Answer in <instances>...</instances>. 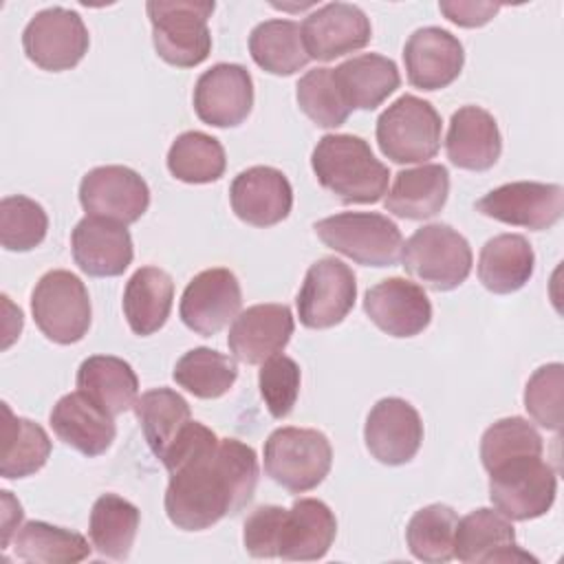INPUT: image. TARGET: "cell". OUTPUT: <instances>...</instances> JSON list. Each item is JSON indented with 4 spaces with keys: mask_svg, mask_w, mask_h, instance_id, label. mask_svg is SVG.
Returning a JSON list of instances; mask_svg holds the SVG:
<instances>
[{
    "mask_svg": "<svg viewBox=\"0 0 564 564\" xmlns=\"http://www.w3.org/2000/svg\"><path fill=\"white\" fill-rule=\"evenodd\" d=\"M370 322L390 337H414L432 322V304L423 286L405 278H386L364 295Z\"/></svg>",
    "mask_w": 564,
    "mask_h": 564,
    "instance_id": "18",
    "label": "cell"
},
{
    "mask_svg": "<svg viewBox=\"0 0 564 564\" xmlns=\"http://www.w3.org/2000/svg\"><path fill=\"white\" fill-rule=\"evenodd\" d=\"M163 467L170 474L165 513L183 531H205L242 511L256 494L260 471L253 447L218 438L198 421H192Z\"/></svg>",
    "mask_w": 564,
    "mask_h": 564,
    "instance_id": "1",
    "label": "cell"
},
{
    "mask_svg": "<svg viewBox=\"0 0 564 564\" xmlns=\"http://www.w3.org/2000/svg\"><path fill=\"white\" fill-rule=\"evenodd\" d=\"M377 143L394 163H425L441 150V115L430 101L401 95L379 115Z\"/></svg>",
    "mask_w": 564,
    "mask_h": 564,
    "instance_id": "8",
    "label": "cell"
},
{
    "mask_svg": "<svg viewBox=\"0 0 564 564\" xmlns=\"http://www.w3.org/2000/svg\"><path fill=\"white\" fill-rule=\"evenodd\" d=\"M476 212L494 220L542 231L560 223L564 214V189L557 183L516 181L487 192Z\"/></svg>",
    "mask_w": 564,
    "mask_h": 564,
    "instance_id": "13",
    "label": "cell"
},
{
    "mask_svg": "<svg viewBox=\"0 0 564 564\" xmlns=\"http://www.w3.org/2000/svg\"><path fill=\"white\" fill-rule=\"evenodd\" d=\"M311 167L319 185L346 205L377 203L388 189L390 170L355 134H324L311 154Z\"/></svg>",
    "mask_w": 564,
    "mask_h": 564,
    "instance_id": "2",
    "label": "cell"
},
{
    "mask_svg": "<svg viewBox=\"0 0 564 564\" xmlns=\"http://www.w3.org/2000/svg\"><path fill=\"white\" fill-rule=\"evenodd\" d=\"M333 77L350 110H375L401 84L397 64L379 53L355 55L333 68Z\"/></svg>",
    "mask_w": 564,
    "mask_h": 564,
    "instance_id": "29",
    "label": "cell"
},
{
    "mask_svg": "<svg viewBox=\"0 0 564 564\" xmlns=\"http://www.w3.org/2000/svg\"><path fill=\"white\" fill-rule=\"evenodd\" d=\"M90 35L77 11L48 7L35 13L22 31L26 57L42 70L59 73L77 66L88 53Z\"/></svg>",
    "mask_w": 564,
    "mask_h": 564,
    "instance_id": "10",
    "label": "cell"
},
{
    "mask_svg": "<svg viewBox=\"0 0 564 564\" xmlns=\"http://www.w3.org/2000/svg\"><path fill=\"white\" fill-rule=\"evenodd\" d=\"M357 300V280L352 269L333 258L315 260L297 293V317L306 328L322 330L337 326L352 311Z\"/></svg>",
    "mask_w": 564,
    "mask_h": 564,
    "instance_id": "11",
    "label": "cell"
},
{
    "mask_svg": "<svg viewBox=\"0 0 564 564\" xmlns=\"http://www.w3.org/2000/svg\"><path fill=\"white\" fill-rule=\"evenodd\" d=\"M449 194V172L441 163H423L401 170L383 200V207L408 220H425L436 216Z\"/></svg>",
    "mask_w": 564,
    "mask_h": 564,
    "instance_id": "27",
    "label": "cell"
},
{
    "mask_svg": "<svg viewBox=\"0 0 564 564\" xmlns=\"http://www.w3.org/2000/svg\"><path fill=\"white\" fill-rule=\"evenodd\" d=\"M542 452L544 443L540 432L522 416H507L496 421L485 430L480 438V460L487 471L509 458L524 454L542 456Z\"/></svg>",
    "mask_w": 564,
    "mask_h": 564,
    "instance_id": "42",
    "label": "cell"
},
{
    "mask_svg": "<svg viewBox=\"0 0 564 564\" xmlns=\"http://www.w3.org/2000/svg\"><path fill=\"white\" fill-rule=\"evenodd\" d=\"M302 372L295 359L286 355H275L260 364L258 388L264 405L273 419H284L293 412L300 394Z\"/></svg>",
    "mask_w": 564,
    "mask_h": 564,
    "instance_id": "44",
    "label": "cell"
},
{
    "mask_svg": "<svg viewBox=\"0 0 564 564\" xmlns=\"http://www.w3.org/2000/svg\"><path fill=\"white\" fill-rule=\"evenodd\" d=\"M405 271L432 291L460 286L474 264L471 247L463 234L443 223L423 225L401 247Z\"/></svg>",
    "mask_w": 564,
    "mask_h": 564,
    "instance_id": "6",
    "label": "cell"
},
{
    "mask_svg": "<svg viewBox=\"0 0 564 564\" xmlns=\"http://www.w3.org/2000/svg\"><path fill=\"white\" fill-rule=\"evenodd\" d=\"M535 269V253L520 234L489 238L478 256V280L496 295L520 291Z\"/></svg>",
    "mask_w": 564,
    "mask_h": 564,
    "instance_id": "30",
    "label": "cell"
},
{
    "mask_svg": "<svg viewBox=\"0 0 564 564\" xmlns=\"http://www.w3.org/2000/svg\"><path fill=\"white\" fill-rule=\"evenodd\" d=\"M48 421L62 443L88 458L104 454L117 434L112 416L79 390L64 394L53 405Z\"/></svg>",
    "mask_w": 564,
    "mask_h": 564,
    "instance_id": "26",
    "label": "cell"
},
{
    "mask_svg": "<svg viewBox=\"0 0 564 564\" xmlns=\"http://www.w3.org/2000/svg\"><path fill=\"white\" fill-rule=\"evenodd\" d=\"M172 302V275L159 267H141L128 280L121 306L130 330L139 337H148L167 322Z\"/></svg>",
    "mask_w": 564,
    "mask_h": 564,
    "instance_id": "31",
    "label": "cell"
},
{
    "mask_svg": "<svg viewBox=\"0 0 564 564\" xmlns=\"http://www.w3.org/2000/svg\"><path fill=\"white\" fill-rule=\"evenodd\" d=\"M225 167L227 159L223 143L200 130L178 134L167 150V170L183 183H214L225 174Z\"/></svg>",
    "mask_w": 564,
    "mask_h": 564,
    "instance_id": "37",
    "label": "cell"
},
{
    "mask_svg": "<svg viewBox=\"0 0 564 564\" xmlns=\"http://www.w3.org/2000/svg\"><path fill=\"white\" fill-rule=\"evenodd\" d=\"M308 59L330 62L364 48L372 37L370 18L357 4L328 2L308 13L300 26Z\"/></svg>",
    "mask_w": 564,
    "mask_h": 564,
    "instance_id": "15",
    "label": "cell"
},
{
    "mask_svg": "<svg viewBox=\"0 0 564 564\" xmlns=\"http://www.w3.org/2000/svg\"><path fill=\"white\" fill-rule=\"evenodd\" d=\"M447 159L469 172H485L496 165L502 152V137L491 112L480 106L458 108L445 137Z\"/></svg>",
    "mask_w": 564,
    "mask_h": 564,
    "instance_id": "25",
    "label": "cell"
},
{
    "mask_svg": "<svg viewBox=\"0 0 564 564\" xmlns=\"http://www.w3.org/2000/svg\"><path fill=\"white\" fill-rule=\"evenodd\" d=\"M364 441L383 465L410 463L423 443V421L412 403L399 397L379 399L366 419Z\"/></svg>",
    "mask_w": 564,
    "mask_h": 564,
    "instance_id": "17",
    "label": "cell"
},
{
    "mask_svg": "<svg viewBox=\"0 0 564 564\" xmlns=\"http://www.w3.org/2000/svg\"><path fill=\"white\" fill-rule=\"evenodd\" d=\"M139 522L141 513L130 500L117 494H104L93 505L88 535L99 555L126 560L134 544Z\"/></svg>",
    "mask_w": 564,
    "mask_h": 564,
    "instance_id": "35",
    "label": "cell"
},
{
    "mask_svg": "<svg viewBox=\"0 0 564 564\" xmlns=\"http://www.w3.org/2000/svg\"><path fill=\"white\" fill-rule=\"evenodd\" d=\"M79 203L86 216L132 225L148 212L150 187L141 174L126 165H101L84 174Z\"/></svg>",
    "mask_w": 564,
    "mask_h": 564,
    "instance_id": "12",
    "label": "cell"
},
{
    "mask_svg": "<svg viewBox=\"0 0 564 564\" xmlns=\"http://www.w3.org/2000/svg\"><path fill=\"white\" fill-rule=\"evenodd\" d=\"M489 474V500L509 520H533L544 516L557 494V474L542 456L524 454L509 458Z\"/></svg>",
    "mask_w": 564,
    "mask_h": 564,
    "instance_id": "7",
    "label": "cell"
},
{
    "mask_svg": "<svg viewBox=\"0 0 564 564\" xmlns=\"http://www.w3.org/2000/svg\"><path fill=\"white\" fill-rule=\"evenodd\" d=\"M2 412L0 476L7 480L33 476L51 456V438L42 425L33 423L31 419L15 416L7 403H2Z\"/></svg>",
    "mask_w": 564,
    "mask_h": 564,
    "instance_id": "33",
    "label": "cell"
},
{
    "mask_svg": "<svg viewBox=\"0 0 564 564\" xmlns=\"http://www.w3.org/2000/svg\"><path fill=\"white\" fill-rule=\"evenodd\" d=\"M240 306L242 291L238 278L225 267H214L200 271L187 282L178 313L189 330L212 337L238 317Z\"/></svg>",
    "mask_w": 564,
    "mask_h": 564,
    "instance_id": "14",
    "label": "cell"
},
{
    "mask_svg": "<svg viewBox=\"0 0 564 564\" xmlns=\"http://www.w3.org/2000/svg\"><path fill=\"white\" fill-rule=\"evenodd\" d=\"M2 494V549L9 546L11 535H15L18 524L22 522V505L11 496V491H0Z\"/></svg>",
    "mask_w": 564,
    "mask_h": 564,
    "instance_id": "47",
    "label": "cell"
},
{
    "mask_svg": "<svg viewBox=\"0 0 564 564\" xmlns=\"http://www.w3.org/2000/svg\"><path fill=\"white\" fill-rule=\"evenodd\" d=\"M77 390L115 419L134 408L139 379L132 366L121 357L93 355L77 368Z\"/></svg>",
    "mask_w": 564,
    "mask_h": 564,
    "instance_id": "28",
    "label": "cell"
},
{
    "mask_svg": "<svg viewBox=\"0 0 564 564\" xmlns=\"http://www.w3.org/2000/svg\"><path fill=\"white\" fill-rule=\"evenodd\" d=\"M438 9L449 22H454L458 26H465V29H474V26L487 24L500 11V4L443 0V2H438Z\"/></svg>",
    "mask_w": 564,
    "mask_h": 564,
    "instance_id": "46",
    "label": "cell"
},
{
    "mask_svg": "<svg viewBox=\"0 0 564 564\" xmlns=\"http://www.w3.org/2000/svg\"><path fill=\"white\" fill-rule=\"evenodd\" d=\"M454 557L465 564L538 562L516 542V529L498 509H474L458 520L454 533Z\"/></svg>",
    "mask_w": 564,
    "mask_h": 564,
    "instance_id": "19",
    "label": "cell"
},
{
    "mask_svg": "<svg viewBox=\"0 0 564 564\" xmlns=\"http://www.w3.org/2000/svg\"><path fill=\"white\" fill-rule=\"evenodd\" d=\"M295 99L300 110L319 128H337L352 112L328 66L306 70L295 86Z\"/></svg>",
    "mask_w": 564,
    "mask_h": 564,
    "instance_id": "40",
    "label": "cell"
},
{
    "mask_svg": "<svg viewBox=\"0 0 564 564\" xmlns=\"http://www.w3.org/2000/svg\"><path fill=\"white\" fill-rule=\"evenodd\" d=\"M408 82L421 90H441L463 70L465 48L456 35L441 26L416 29L403 46Z\"/></svg>",
    "mask_w": 564,
    "mask_h": 564,
    "instance_id": "21",
    "label": "cell"
},
{
    "mask_svg": "<svg viewBox=\"0 0 564 564\" xmlns=\"http://www.w3.org/2000/svg\"><path fill=\"white\" fill-rule=\"evenodd\" d=\"M333 447L324 432L311 427H278L264 441L267 476L291 494L315 489L330 471Z\"/></svg>",
    "mask_w": 564,
    "mask_h": 564,
    "instance_id": "4",
    "label": "cell"
},
{
    "mask_svg": "<svg viewBox=\"0 0 564 564\" xmlns=\"http://www.w3.org/2000/svg\"><path fill=\"white\" fill-rule=\"evenodd\" d=\"M13 551L20 560L35 564H75L90 555L82 533L42 520H31L15 531Z\"/></svg>",
    "mask_w": 564,
    "mask_h": 564,
    "instance_id": "36",
    "label": "cell"
},
{
    "mask_svg": "<svg viewBox=\"0 0 564 564\" xmlns=\"http://www.w3.org/2000/svg\"><path fill=\"white\" fill-rule=\"evenodd\" d=\"M562 388L564 366L560 361L540 366L524 388V408L529 416L551 432H560L562 427Z\"/></svg>",
    "mask_w": 564,
    "mask_h": 564,
    "instance_id": "43",
    "label": "cell"
},
{
    "mask_svg": "<svg viewBox=\"0 0 564 564\" xmlns=\"http://www.w3.org/2000/svg\"><path fill=\"white\" fill-rule=\"evenodd\" d=\"M337 535V520L330 507L317 498H300L284 511L278 557L289 562L322 560Z\"/></svg>",
    "mask_w": 564,
    "mask_h": 564,
    "instance_id": "24",
    "label": "cell"
},
{
    "mask_svg": "<svg viewBox=\"0 0 564 564\" xmlns=\"http://www.w3.org/2000/svg\"><path fill=\"white\" fill-rule=\"evenodd\" d=\"M333 251L364 267H392L401 260L403 236L394 220L377 212H341L313 225Z\"/></svg>",
    "mask_w": 564,
    "mask_h": 564,
    "instance_id": "5",
    "label": "cell"
},
{
    "mask_svg": "<svg viewBox=\"0 0 564 564\" xmlns=\"http://www.w3.org/2000/svg\"><path fill=\"white\" fill-rule=\"evenodd\" d=\"M284 507L262 505L249 513L245 520L242 542L251 557H278V535L284 516Z\"/></svg>",
    "mask_w": 564,
    "mask_h": 564,
    "instance_id": "45",
    "label": "cell"
},
{
    "mask_svg": "<svg viewBox=\"0 0 564 564\" xmlns=\"http://www.w3.org/2000/svg\"><path fill=\"white\" fill-rule=\"evenodd\" d=\"M456 524L458 516L447 505L434 502L419 509L405 527V542L410 553L427 564L449 562L454 557Z\"/></svg>",
    "mask_w": 564,
    "mask_h": 564,
    "instance_id": "39",
    "label": "cell"
},
{
    "mask_svg": "<svg viewBox=\"0 0 564 564\" xmlns=\"http://www.w3.org/2000/svg\"><path fill=\"white\" fill-rule=\"evenodd\" d=\"M31 313L42 335L55 344L68 346L90 328V297L86 284L66 269L44 273L31 293Z\"/></svg>",
    "mask_w": 564,
    "mask_h": 564,
    "instance_id": "9",
    "label": "cell"
},
{
    "mask_svg": "<svg viewBox=\"0 0 564 564\" xmlns=\"http://www.w3.org/2000/svg\"><path fill=\"white\" fill-rule=\"evenodd\" d=\"M229 203L242 223L271 227L291 214L293 187L280 170L271 165H253L231 181Z\"/></svg>",
    "mask_w": 564,
    "mask_h": 564,
    "instance_id": "22",
    "label": "cell"
},
{
    "mask_svg": "<svg viewBox=\"0 0 564 564\" xmlns=\"http://www.w3.org/2000/svg\"><path fill=\"white\" fill-rule=\"evenodd\" d=\"M70 249L75 264L93 278L121 275L134 256L132 238L126 225L86 216L70 234Z\"/></svg>",
    "mask_w": 564,
    "mask_h": 564,
    "instance_id": "23",
    "label": "cell"
},
{
    "mask_svg": "<svg viewBox=\"0 0 564 564\" xmlns=\"http://www.w3.org/2000/svg\"><path fill=\"white\" fill-rule=\"evenodd\" d=\"M174 381L198 399H218L231 390L238 379V366L231 357L198 346L187 350L174 366Z\"/></svg>",
    "mask_w": 564,
    "mask_h": 564,
    "instance_id": "38",
    "label": "cell"
},
{
    "mask_svg": "<svg viewBox=\"0 0 564 564\" xmlns=\"http://www.w3.org/2000/svg\"><path fill=\"white\" fill-rule=\"evenodd\" d=\"M214 9V2L150 0L145 11L152 22L156 55L178 68H194L203 64L212 51L207 20Z\"/></svg>",
    "mask_w": 564,
    "mask_h": 564,
    "instance_id": "3",
    "label": "cell"
},
{
    "mask_svg": "<svg viewBox=\"0 0 564 564\" xmlns=\"http://www.w3.org/2000/svg\"><path fill=\"white\" fill-rule=\"evenodd\" d=\"M295 330L286 304H253L231 322L227 346L231 355L249 366H260L280 355Z\"/></svg>",
    "mask_w": 564,
    "mask_h": 564,
    "instance_id": "20",
    "label": "cell"
},
{
    "mask_svg": "<svg viewBox=\"0 0 564 564\" xmlns=\"http://www.w3.org/2000/svg\"><path fill=\"white\" fill-rule=\"evenodd\" d=\"M134 414L152 454L163 460L189 427V403L172 388H152L134 403Z\"/></svg>",
    "mask_w": 564,
    "mask_h": 564,
    "instance_id": "32",
    "label": "cell"
},
{
    "mask_svg": "<svg viewBox=\"0 0 564 564\" xmlns=\"http://www.w3.org/2000/svg\"><path fill=\"white\" fill-rule=\"evenodd\" d=\"M253 62L271 75H293L308 64L300 24L293 20H264L249 35Z\"/></svg>",
    "mask_w": 564,
    "mask_h": 564,
    "instance_id": "34",
    "label": "cell"
},
{
    "mask_svg": "<svg viewBox=\"0 0 564 564\" xmlns=\"http://www.w3.org/2000/svg\"><path fill=\"white\" fill-rule=\"evenodd\" d=\"M194 110L214 128L240 126L253 108V79L240 64H214L194 86Z\"/></svg>",
    "mask_w": 564,
    "mask_h": 564,
    "instance_id": "16",
    "label": "cell"
},
{
    "mask_svg": "<svg viewBox=\"0 0 564 564\" xmlns=\"http://www.w3.org/2000/svg\"><path fill=\"white\" fill-rule=\"evenodd\" d=\"M48 216L40 203L13 194L0 200V242L7 251H31L46 238Z\"/></svg>",
    "mask_w": 564,
    "mask_h": 564,
    "instance_id": "41",
    "label": "cell"
}]
</instances>
